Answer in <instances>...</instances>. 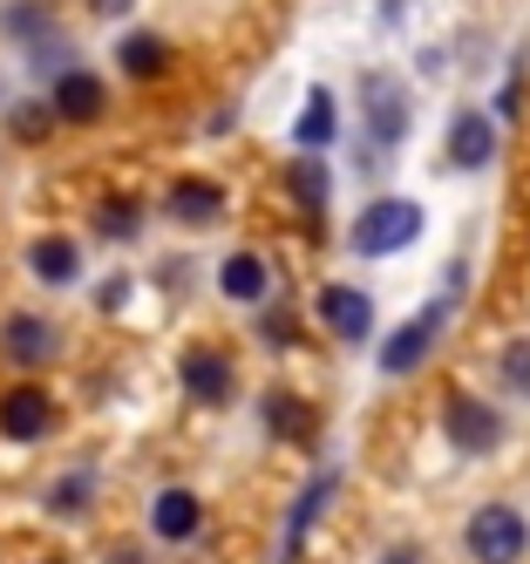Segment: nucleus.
Masks as SVG:
<instances>
[{
  "label": "nucleus",
  "instance_id": "nucleus-1",
  "mask_svg": "<svg viewBox=\"0 0 530 564\" xmlns=\"http://www.w3.org/2000/svg\"><path fill=\"white\" fill-rule=\"evenodd\" d=\"M422 205L415 197H375L360 218H354V252L360 259H394V252H408L422 238Z\"/></svg>",
  "mask_w": 530,
  "mask_h": 564
},
{
  "label": "nucleus",
  "instance_id": "nucleus-2",
  "mask_svg": "<svg viewBox=\"0 0 530 564\" xmlns=\"http://www.w3.org/2000/svg\"><path fill=\"white\" fill-rule=\"evenodd\" d=\"M463 544H469L476 564H517V557L530 551V523H523L510 503H483V510L469 517Z\"/></svg>",
  "mask_w": 530,
  "mask_h": 564
},
{
  "label": "nucleus",
  "instance_id": "nucleus-3",
  "mask_svg": "<svg viewBox=\"0 0 530 564\" xmlns=\"http://www.w3.org/2000/svg\"><path fill=\"white\" fill-rule=\"evenodd\" d=\"M360 116H367V143L388 156L408 137V89L394 83V75H367L360 83Z\"/></svg>",
  "mask_w": 530,
  "mask_h": 564
},
{
  "label": "nucleus",
  "instance_id": "nucleus-4",
  "mask_svg": "<svg viewBox=\"0 0 530 564\" xmlns=\"http://www.w3.org/2000/svg\"><path fill=\"white\" fill-rule=\"evenodd\" d=\"M448 327V300H429L408 327H394L388 340H381V375H415L422 360H429V347H435V334Z\"/></svg>",
  "mask_w": 530,
  "mask_h": 564
},
{
  "label": "nucleus",
  "instance_id": "nucleus-5",
  "mask_svg": "<svg viewBox=\"0 0 530 564\" xmlns=\"http://www.w3.org/2000/svg\"><path fill=\"white\" fill-rule=\"evenodd\" d=\"M320 327L334 334L340 347H360L367 334H375V300H367L360 286H320Z\"/></svg>",
  "mask_w": 530,
  "mask_h": 564
},
{
  "label": "nucleus",
  "instance_id": "nucleus-6",
  "mask_svg": "<svg viewBox=\"0 0 530 564\" xmlns=\"http://www.w3.org/2000/svg\"><path fill=\"white\" fill-rule=\"evenodd\" d=\"M448 442H456L463 456H489V449L504 442V415L489 409V401L456 394V401H448Z\"/></svg>",
  "mask_w": 530,
  "mask_h": 564
},
{
  "label": "nucleus",
  "instance_id": "nucleus-7",
  "mask_svg": "<svg viewBox=\"0 0 530 564\" xmlns=\"http://www.w3.org/2000/svg\"><path fill=\"white\" fill-rule=\"evenodd\" d=\"M48 429H55V401L41 394V388L0 394V435H8V442H41Z\"/></svg>",
  "mask_w": 530,
  "mask_h": 564
},
{
  "label": "nucleus",
  "instance_id": "nucleus-8",
  "mask_svg": "<svg viewBox=\"0 0 530 564\" xmlns=\"http://www.w3.org/2000/svg\"><path fill=\"white\" fill-rule=\"evenodd\" d=\"M489 156H497V130H489V116L456 109V116H448V164H463V171H489Z\"/></svg>",
  "mask_w": 530,
  "mask_h": 564
},
{
  "label": "nucleus",
  "instance_id": "nucleus-9",
  "mask_svg": "<svg viewBox=\"0 0 530 564\" xmlns=\"http://www.w3.org/2000/svg\"><path fill=\"white\" fill-rule=\"evenodd\" d=\"M0 347H8V360H14V368H48L62 340H55V327H48V319L14 313L8 327H0Z\"/></svg>",
  "mask_w": 530,
  "mask_h": 564
},
{
  "label": "nucleus",
  "instance_id": "nucleus-10",
  "mask_svg": "<svg viewBox=\"0 0 530 564\" xmlns=\"http://www.w3.org/2000/svg\"><path fill=\"white\" fill-rule=\"evenodd\" d=\"M102 83H96V75L89 68H68V75H55V89H48V109L62 116V123H96V116H102Z\"/></svg>",
  "mask_w": 530,
  "mask_h": 564
},
{
  "label": "nucleus",
  "instance_id": "nucleus-11",
  "mask_svg": "<svg viewBox=\"0 0 530 564\" xmlns=\"http://www.w3.org/2000/svg\"><path fill=\"white\" fill-rule=\"evenodd\" d=\"M184 394L204 401V409L231 401V360H225L218 347H191V354H184Z\"/></svg>",
  "mask_w": 530,
  "mask_h": 564
},
{
  "label": "nucleus",
  "instance_id": "nucleus-12",
  "mask_svg": "<svg viewBox=\"0 0 530 564\" xmlns=\"http://www.w3.org/2000/svg\"><path fill=\"white\" fill-rule=\"evenodd\" d=\"M334 137H340L334 89H306V109H300V123H293V143H300L306 156H320V150H334Z\"/></svg>",
  "mask_w": 530,
  "mask_h": 564
},
{
  "label": "nucleus",
  "instance_id": "nucleus-13",
  "mask_svg": "<svg viewBox=\"0 0 530 564\" xmlns=\"http://www.w3.org/2000/svg\"><path fill=\"white\" fill-rule=\"evenodd\" d=\"M197 523H204V503H197L191 490H163V497L150 503V531H156L163 544H191Z\"/></svg>",
  "mask_w": 530,
  "mask_h": 564
},
{
  "label": "nucleus",
  "instance_id": "nucleus-14",
  "mask_svg": "<svg viewBox=\"0 0 530 564\" xmlns=\"http://www.w3.org/2000/svg\"><path fill=\"white\" fill-rule=\"evenodd\" d=\"M171 218H177V225H218V218H225V191H218L212 177L171 184Z\"/></svg>",
  "mask_w": 530,
  "mask_h": 564
},
{
  "label": "nucleus",
  "instance_id": "nucleus-15",
  "mask_svg": "<svg viewBox=\"0 0 530 564\" xmlns=\"http://www.w3.org/2000/svg\"><path fill=\"white\" fill-rule=\"evenodd\" d=\"M218 286H225V300H238V306H259L266 286H272V272H266L259 252H231V259L218 265Z\"/></svg>",
  "mask_w": 530,
  "mask_h": 564
},
{
  "label": "nucleus",
  "instance_id": "nucleus-16",
  "mask_svg": "<svg viewBox=\"0 0 530 564\" xmlns=\"http://www.w3.org/2000/svg\"><path fill=\"white\" fill-rule=\"evenodd\" d=\"M28 265H34L41 286H75V279H82V252L68 246V238H34V246H28Z\"/></svg>",
  "mask_w": 530,
  "mask_h": 564
},
{
  "label": "nucleus",
  "instance_id": "nucleus-17",
  "mask_svg": "<svg viewBox=\"0 0 530 564\" xmlns=\"http://www.w3.org/2000/svg\"><path fill=\"white\" fill-rule=\"evenodd\" d=\"M334 482H340V476H334V469H320V476H313V482H306V497H300V503H293V517H285V557H293V551H300V544H306V531H313V517H320V510H326V497H334Z\"/></svg>",
  "mask_w": 530,
  "mask_h": 564
},
{
  "label": "nucleus",
  "instance_id": "nucleus-18",
  "mask_svg": "<svg viewBox=\"0 0 530 564\" xmlns=\"http://www.w3.org/2000/svg\"><path fill=\"white\" fill-rule=\"evenodd\" d=\"M326 191H334V177H326V164H320V156H306V150H300V156H293V205L320 218V212H326Z\"/></svg>",
  "mask_w": 530,
  "mask_h": 564
},
{
  "label": "nucleus",
  "instance_id": "nucleus-19",
  "mask_svg": "<svg viewBox=\"0 0 530 564\" xmlns=\"http://www.w3.org/2000/svg\"><path fill=\"white\" fill-rule=\"evenodd\" d=\"M122 75H137V83H150V75H163V62H171V48L156 42V34H122Z\"/></svg>",
  "mask_w": 530,
  "mask_h": 564
},
{
  "label": "nucleus",
  "instance_id": "nucleus-20",
  "mask_svg": "<svg viewBox=\"0 0 530 564\" xmlns=\"http://www.w3.org/2000/svg\"><path fill=\"white\" fill-rule=\"evenodd\" d=\"M96 231H102V238H130V231H137V205H102V212H96Z\"/></svg>",
  "mask_w": 530,
  "mask_h": 564
},
{
  "label": "nucleus",
  "instance_id": "nucleus-21",
  "mask_svg": "<svg viewBox=\"0 0 530 564\" xmlns=\"http://www.w3.org/2000/svg\"><path fill=\"white\" fill-rule=\"evenodd\" d=\"M504 381H510L517 394H530V340H517V347H504Z\"/></svg>",
  "mask_w": 530,
  "mask_h": 564
},
{
  "label": "nucleus",
  "instance_id": "nucleus-22",
  "mask_svg": "<svg viewBox=\"0 0 530 564\" xmlns=\"http://www.w3.org/2000/svg\"><path fill=\"white\" fill-rule=\"evenodd\" d=\"M266 422H272V435H293V394H266Z\"/></svg>",
  "mask_w": 530,
  "mask_h": 564
},
{
  "label": "nucleus",
  "instance_id": "nucleus-23",
  "mask_svg": "<svg viewBox=\"0 0 530 564\" xmlns=\"http://www.w3.org/2000/svg\"><path fill=\"white\" fill-rule=\"evenodd\" d=\"M48 116L55 109H14V137H41V130H48Z\"/></svg>",
  "mask_w": 530,
  "mask_h": 564
},
{
  "label": "nucleus",
  "instance_id": "nucleus-24",
  "mask_svg": "<svg viewBox=\"0 0 530 564\" xmlns=\"http://www.w3.org/2000/svg\"><path fill=\"white\" fill-rule=\"evenodd\" d=\"M82 497H89V476H68V482H62V490H55V510H75Z\"/></svg>",
  "mask_w": 530,
  "mask_h": 564
},
{
  "label": "nucleus",
  "instance_id": "nucleus-25",
  "mask_svg": "<svg viewBox=\"0 0 530 564\" xmlns=\"http://www.w3.org/2000/svg\"><path fill=\"white\" fill-rule=\"evenodd\" d=\"M517 109H523V96H517V83H504V89H497V116H504V123H510Z\"/></svg>",
  "mask_w": 530,
  "mask_h": 564
},
{
  "label": "nucleus",
  "instance_id": "nucleus-26",
  "mask_svg": "<svg viewBox=\"0 0 530 564\" xmlns=\"http://www.w3.org/2000/svg\"><path fill=\"white\" fill-rule=\"evenodd\" d=\"M89 8H96L102 21H122V14H130V8H137V0H89Z\"/></svg>",
  "mask_w": 530,
  "mask_h": 564
},
{
  "label": "nucleus",
  "instance_id": "nucleus-27",
  "mask_svg": "<svg viewBox=\"0 0 530 564\" xmlns=\"http://www.w3.org/2000/svg\"><path fill=\"white\" fill-rule=\"evenodd\" d=\"M381 564H422V551H415V544H388Z\"/></svg>",
  "mask_w": 530,
  "mask_h": 564
},
{
  "label": "nucleus",
  "instance_id": "nucleus-28",
  "mask_svg": "<svg viewBox=\"0 0 530 564\" xmlns=\"http://www.w3.org/2000/svg\"><path fill=\"white\" fill-rule=\"evenodd\" d=\"M116 564H137V557H130V551H116Z\"/></svg>",
  "mask_w": 530,
  "mask_h": 564
}]
</instances>
